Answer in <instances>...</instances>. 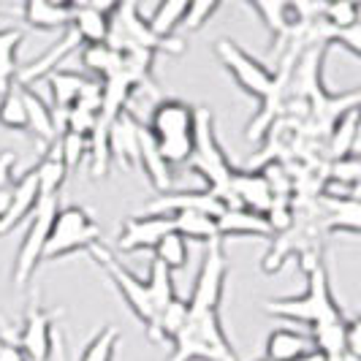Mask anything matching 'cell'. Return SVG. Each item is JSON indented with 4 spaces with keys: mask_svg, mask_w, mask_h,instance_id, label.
Listing matches in <instances>:
<instances>
[{
    "mask_svg": "<svg viewBox=\"0 0 361 361\" xmlns=\"http://www.w3.org/2000/svg\"><path fill=\"white\" fill-rule=\"evenodd\" d=\"M302 269L307 274V290L305 296H288V299H274L267 302V312L283 321L293 324H307L312 331L324 326H337L345 321L343 310L337 305L324 261L318 253H302Z\"/></svg>",
    "mask_w": 361,
    "mask_h": 361,
    "instance_id": "obj_1",
    "label": "cell"
},
{
    "mask_svg": "<svg viewBox=\"0 0 361 361\" xmlns=\"http://www.w3.org/2000/svg\"><path fill=\"white\" fill-rule=\"evenodd\" d=\"M169 361H239L226 329L220 324V310L188 307L185 324L171 340Z\"/></svg>",
    "mask_w": 361,
    "mask_h": 361,
    "instance_id": "obj_2",
    "label": "cell"
},
{
    "mask_svg": "<svg viewBox=\"0 0 361 361\" xmlns=\"http://www.w3.org/2000/svg\"><path fill=\"white\" fill-rule=\"evenodd\" d=\"M190 169L204 177L207 190L217 196L226 204V209H231V174L234 166L228 163L223 147L215 136V123H212V111L209 109H196V133H193V155H190Z\"/></svg>",
    "mask_w": 361,
    "mask_h": 361,
    "instance_id": "obj_3",
    "label": "cell"
},
{
    "mask_svg": "<svg viewBox=\"0 0 361 361\" xmlns=\"http://www.w3.org/2000/svg\"><path fill=\"white\" fill-rule=\"evenodd\" d=\"M106 44L114 52H128V49H142L152 54H182L185 41L180 38H158L142 8L136 3H117V8L109 17V36Z\"/></svg>",
    "mask_w": 361,
    "mask_h": 361,
    "instance_id": "obj_4",
    "label": "cell"
},
{
    "mask_svg": "<svg viewBox=\"0 0 361 361\" xmlns=\"http://www.w3.org/2000/svg\"><path fill=\"white\" fill-rule=\"evenodd\" d=\"M95 245H101V226L92 220L90 212L76 204L60 207L44 247V261H57L76 250H90Z\"/></svg>",
    "mask_w": 361,
    "mask_h": 361,
    "instance_id": "obj_5",
    "label": "cell"
},
{
    "mask_svg": "<svg viewBox=\"0 0 361 361\" xmlns=\"http://www.w3.org/2000/svg\"><path fill=\"white\" fill-rule=\"evenodd\" d=\"M60 212V196H38L36 207L30 212V223H27V234L22 239V247L14 261V286L25 288L30 283V277L36 274V267L44 261V247H47V239L52 231L54 215Z\"/></svg>",
    "mask_w": 361,
    "mask_h": 361,
    "instance_id": "obj_6",
    "label": "cell"
},
{
    "mask_svg": "<svg viewBox=\"0 0 361 361\" xmlns=\"http://www.w3.org/2000/svg\"><path fill=\"white\" fill-rule=\"evenodd\" d=\"M87 253L92 255V261H95L98 267H104V271L109 274V280L114 283V288L120 290V296L126 299V305L130 307V312H133V315L145 324L147 331H149V329L155 326V310H152V299H149L147 280H142V277H136L130 269H126L104 245H95Z\"/></svg>",
    "mask_w": 361,
    "mask_h": 361,
    "instance_id": "obj_7",
    "label": "cell"
},
{
    "mask_svg": "<svg viewBox=\"0 0 361 361\" xmlns=\"http://www.w3.org/2000/svg\"><path fill=\"white\" fill-rule=\"evenodd\" d=\"M215 52L220 57V63L226 66V71L234 76V82L250 98H255L258 104H264L269 98L274 85H277V73H271L264 63L250 57L242 47H236L234 41H217Z\"/></svg>",
    "mask_w": 361,
    "mask_h": 361,
    "instance_id": "obj_8",
    "label": "cell"
},
{
    "mask_svg": "<svg viewBox=\"0 0 361 361\" xmlns=\"http://www.w3.org/2000/svg\"><path fill=\"white\" fill-rule=\"evenodd\" d=\"M54 318L57 312L41 307L38 293L25 310L22 326L14 331V343L27 361H49L54 353Z\"/></svg>",
    "mask_w": 361,
    "mask_h": 361,
    "instance_id": "obj_9",
    "label": "cell"
},
{
    "mask_svg": "<svg viewBox=\"0 0 361 361\" xmlns=\"http://www.w3.org/2000/svg\"><path fill=\"white\" fill-rule=\"evenodd\" d=\"M226 274H228V261L223 250V239H215L207 245L204 258H201V269L196 274V283L190 296L185 299L188 307L196 310H220L223 302V290H226Z\"/></svg>",
    "mask_w": 361,
    "mask_h": 361,
    "instance_id": "obj_10",
    "label": "cell"
},
{
    "mask_svg": "<svg viewBox=\"0 0 361 361\" xmlns=\"http://www.w3.org/2000/svg\"><path fill=\"white\" fill-rule=\"evenodd\" d=\"M147 130L155 145L163 142H190L196 133V109L180 98H161L147 120Z\"/></svg>",
    "mask_w": 361,
    "mask_h": 361,
    "instance_id": "obj_11",
    "label": "cell"
},
{
    "mask_svg": "<svg viewBox=\"0 0 361 361\" xmlns=\"http://www.w3.org/2000/svg\"><path fill=\"white\" fill-rule=\"evenodd\" d=\"M171 228L169 215H133L128 217L117 234V250L120 253H136V250H152L161 236H166Z\"/></svg>",
    "mask_w": 361,
    "mask_h": 361,
    "instance_id": "obj_12",
    "label": "cell"
},
{
    "mask_svg": "<svg viewBox=\"0 0 361 361\" xmlns=\"http://www.w3.org/2000/svg\"><path fill=\"white\" fill-rule=\"evenodd\" d=\"M177 212H201V215L220 217L226 204L212 196L209 190H180V193H161L147 204V215H177Z\"/></svg>",
    "mask_w": 361,
    "mask_h": 361,
    "instance_id": "obj_13",
    "label": "cell"
},
{
    "mask_svg": "<svg viewBox=\"0 0 361 361\" xmlns=\"http://www.w3.org/2000/svg\"><path fill=\"white\" fill-rule=\"evenodd\" d=\"M117 8V3H73L71 27L85 44H106L109 36V17Z\"/></svg>",
    "mask_w": 361,
    "mask_h": 361,
    "instance_id": "obj_14",
    "label": "cell"
},
{
    "mask_svg": "<svg viewBox=\"0 0 361 361\" xmlns=\"http://www.w3.org/2000/svg\"><path fill=\"white\" fill-rule=\"evenodd\" d=\"M269 182L264 180L261 171H236L231 174V204L242 207V209H250L258 215H267V209L271 207Z\"/></svg>",
    "mask_w": 361,
    "mask_h": 361,
    "instance_id": "obj_15",
    "label": "cell"
},
{
    "mask_svg": "<svg viewBox=\"0 0 361 361\" xmlns=\"http://www.w3.org/2000/svg\"><path fill=\"white\" fill-rule=\"evenodd\" d=\"M139 126L136 114L126 109L109 128V158H117L126 169L139 166Z\"/></svg>",
    "mask_w": 361,
    "mask_h": 361,
    "instance_id": "obj_16",
    "label": "cell"
},
{
    "mask_svg": "<svg viewBox=\"0 0 361 361\" xmlns=\"http://www.w3.org/2000/svg\"><path fill=\"white\" fill-rule=\"evenodd\" d=\"M38 201V182L36 174L27 171L22 174L14 185H11V201H8V209H6V217L0 220V236L11 234L25 217H30L33 207Z\"/></svg>",
    "mask_w": 361,
    "mask_h": 361,
    "instance_id": "obj_17",
    "label": "cell"
},
{
    "mask_svg": "<svg viewBox=\"0 0 361 361\" xmlns=\"http://www.w3.org/2000/svg\"><path fill=\"white\" fill-rule=\"evenodd\" d=\"M139 166L145 169V174L149 177V182L155 185L158 193H171V185H174V171L171 166L163 161L158 147L152 142L149 130L145 128V123L139 126Z\"/></svg>",
    "mask_w": 361,
    "mask_h": 361,
    "instance_id": "obj_18",
    "label": "cell"
},
{
    "mask_svg": "<svg viewBox=\"0 0 361 361\" xmlns=\"http://www.w3.org/2000/svg\"><path fill=\"white\" fill-rule=\"evenodd\" d=\"M73 17V3H47L30 0L22 6V19L36 30H68Z\"/></svg>",
    "mask_w": 361,
    "mask_h": 361,
    "instance_id": "obj_19",
    "label": "cell"
},
{
    "mask_svg": "<svg viewBox=\"0 0 361 361\" xmlns=\"http://www.w3.org/2000/svg\"><path fill=\"white\" fill-rule=\"evenodd\" d=\"M217 234H220V239H226V236H261V239H267V236H271V228L264 215L242 209V207H231L217 217Z\"/></svg>",
    "mask_w": 361,
    "mask_h": 361,
    "instance_id": "obj_20",
    "label": "cell"
},
{
    "mask_svg": "<svg viewBox=\"0 0 361 361\" xmlns=\"http://www.w3.org/2000/svg\"><path fill=\"white\" fill-rule=\"evenodd\" d=\"M19 92H22V104H25V114H27V128L36 133L44 145L52 147L54 142H57L52 106H49L33 87H22V85H19Z\"/></svg>",
    "mask_w": 361,
    "mask_h": 361,
    "instance_id": "obj_21",
    "label": "cell"
},
{
    "mask_svg": "<svg viewBox=\"0 0 361 361\" xmlns=\"http://www.w3.org/2000/svg\"><path fill=\"white\" fill-rule=\"evenodd\" d=\"M253 11L264 19L274 41H293L299 25H302L293 3H253Z\"/></svg>",
    "mask_w": 361,
    "mask_h": 361,
    "instance_id": "obj_22",
    "label": "cell"
},
{
    "mask_svg": "<svg viewBox=\"0 0 361 361\" xmlns=\"http://www.w3.org/2000/svg\"><path fill=\"white\" fill-rule=\"evenodd\" d=\"M310 350V337L293 329H274L267 337V361H296Z\"/></svg>",
    "mask_w": 361,
    "mask_h": 361,
    "instance_id": "obj_23",
    "label": "cell"
},
{
    "mask_svg": "<svg viewBox=\"0 0 361 361\" xmlns=\"http://www.w3.org/2000/svg\"><path fill=\"white\" fill-rule=\"evenodd\" d=\"M169 217H171V228H174L185 242L193 239V242L209 245V242L220 239L215 217L201 215V212H177V215H169Z\"/></svg>",
    "mask_w": 361,
    "mask_h": 361,
    "instance_id": "obj_24",
    "label": "cell"
},
{
    "mask_svg": "<svg viewBox=\"0 0 361 361\" xmlns=\"http://www.w3.org/2000/svg\"><path fill=\"white\" fill-rule=\"evenodd\" d=\"M356 139H359V106L345 111L343 117L334 123V128L329 130V155L334 161L345 158V155H353Z\"/></svg>",
    "mask_w": 361,
    "mask_h": 361,
    "instance_id": "obj_25",
    "label": "cell"
},
{
    "mask_svg": "<svg viewBox=\"0 0 361 361\" xmlns=\"http://www.w3.org/2000/svg\"><path fill=\"white\" fill-rule=\"evenodd\" d=\"M33 174H36V182H38V196H60L63 185L68 180V171H66V166L60 161L54 145H52V149L38 161V166L33 169Z\"/></svg>",
    "mask_w": 361,
    "mask_h": 361,
    "instance_id": "obj_26",
    "label": "cell"
},
{
    "mask_svg": "<svg viewBox=\"0 0 361 361\" xmlns=\"http://www.w3.org/2000/svg\"><path fill=\"white\" fill-rule=\"evenodd\" d=\"M147 288H149V299H152V310H155V324L161 318V312L174 299H177V290H174V280H171V271L163 267L161 261H149V274H147Z\"/></svg>",
    "mask_w": 361,
    "mask_h": 361,
    "instance_id": "obj_27",
    "label": "cell"
},
{
    "mask_svg": "<svg viewBox=\"0 0 361 361\" xmlns=\"http://www.w3.org/2000/svg\"><path fill=\"white\" fill-rule=\"evenodd\" d=\"M79 60L95 76V82H104L106 76H111V73L117 71L120 52H114L109 44H85L79 49Z\"/></svg>",
    "mask_w": 361,
    "mask_h": 361,
    "instance_id": "obj_28",
    "label": "cell"
},
{
    "mask_svg": "<svg viewBox=\"0 0 361 361\" xmlns=\"http://www.w3.org/2000/svg\"><path fill=\"white\" fill-rule=\"evenodd\" d=\"M85 76L73 71H54L49 76V90H52V109L54 111H68L76 104L79 92L85 87Z\"/></svg>",
    "mask_w": 361,
    "mask_h": 361,
    "instance_id": "obj_29",
    "label": "cell"
},
{
    "mask_svg": "<svg viewBox=\"0 0 361 361\" xmlns=\"http://www.w3.org/2000/svg\"><path fill=\"white\" fill-rule=\"evenodd\" d=\"M188 3L185 0H166L161 6H155V11L147 17L149 30L158 38H174V33L182 27V17H185Z\"/></svg>",
    "mask_w": 361,
    "mask_h": 361,
    "instance_id": "obj_30",
    "label": "cell"
},
{
    "mask_svg": "<svg viewBox=\"0 0 361 361\" xmlns=\"http://www.w3.org/2000/svg\"><path fill=\"white\" fill-rule=\"evenodd\" d=\"M22 44V30L6 27L0 30V95L8 90L17 79V49Z\"/></svg>",
    "mask_w": 361,
    "mask_h": 361,
    "instance_id": "obj_31",
    "label": "cell"
},
{
    "mask_svg": "<svg viewBox=\"0 0 361 361\" xmlns=\"http://www.w3.org/2000/svg\"><path fill=\"white\" fill-rule=\"evenodd\" d=\"M185 315H188V302L177 296V299L161 312L158 324L147 331V337H149L152 343H171V340L177 337V331L182 329V324H185Z\"/></svg>",
    "mask_w": 361,
    "mask_h": 361,
    "instance_id": "obj_32",
    "label": "cell"
},
{
    "mask_svg": "<svg viewBox=\"0 0 361 361\" xmlns=\"http://www.w3.org/2000/svg\"><path fill=\"white\" fill-rule=\"evenodd\" d=\"M152 258L161 261L169 271H180L188 267L190 250H188V242H185L177 231H169V234L161 236V242L152 247Z\"/></svg>",
    "mask_w": 361,
    "mask_h": 361,
    "instance_id": "obj_33",
    "label": "cell"
},
{
    "mask_svg": "<svg viewBox=\"0 0 361 361\" xmlns=\"http://www.w3.org/2000/svg\"><path fill=\"white\" fill-rule=\"evenodd\" d=\"M117 345H120V329L117 326H104L90 343L85 345L82 356L76 361H114Z\"/></svg>",
    "mask_w": 361,
    "mask_h": 361,
    "instance_id": "obj_34",
    "label": "cell"
},
{
    "mask_svg": "<svg viewBox=\"0 0 361 361\" xmlns=\"http://www.w3.org/2000/svg\"><path fill=\"white\" fill-rule=\"evenodd\" d=\"M0 126L11 128V130H27V114H25L17 82L0 95Z\"/></svg>",
    "mask_w": 361,
    "mask_h": 361,
    "instance_id": "obj_35",
    "label": "cell"
},
{
    "mask_svg": "<svg viewBox=\"0 0 361 361\" xmlns=\"http://www.w3.org/2000/svg\"><path fill=\"white\" fill-rule=\"evenodd\" d=\"M54 149H57V155H60V161H63L68 174H71L73 169L85 161V155L90 152L87 139H85V136H76V133H68V130L54 142Z\"/></svg>",
    "mask_w": 361,
    "mask_h": 361,
    "instance_id": "obj_36",
    "label": "cell"
},
{
    "mask_svg": "<svg viewBox=\"0 0 361 361\" xmlns=\"http://www.w3.org/2000/svg\"><path fill=\"white\" fill-rule=\"evenodd\" d=\"M321 19L331 27H350L359 25V6L356 3H324Z\"/></svg>",
    "mask_w": 361,
    "mask_h": 361,
    "instance_id": "obj_37",
    "label": "cell"
},
{
    "mask_svg": "<svg viewBox=\"0 0 361 361\" xmlns=\"http://www.w3.org/2000/svg\"><path fill=\"white\" fill-rule=\"evenodd\" d=\"M217 8H220V3H207V0H196V3H188V8H185V17H182V27H188V30H201L209 19L217 14Z\"/></svg>",
    "mask_w": 361,
    "mask_h": 361,
    "instance_id": "obj_38",
    "label": "cell"
},
{
    "mask_svg": "<svg viewBox=\"0 0 361 361\" xmlns=\"http://www.w3.org/2000/svg\"><path fill=\"white\" fill-rule=\"evenodd\" d=\"M359 155L353 152V155H345V158H337V161L331 163V169H329V174H331V180L340 182V185H348V188H359Z\"/></svg>",
    "mask_w": 361,
    "mask_h": 361,
    "instance_id": "obj_39",
    "label": "cell"
},
{
    "mask_svg": "<svg viewBox=\"0 0 361 361\" xmlns=\"http://www.w3.org/2000/svg\"><path fill=\"white\" fill-rule=\"evenodd\" d=\"M14 331L17 329H3L0 331V361H27L14 343Z\"/></svg>",
    "mask_w": 361,
    "mask_h": 361,
    "instance_id": "obj_40",
    "label": "cell"
},
{
    "mask_svg": "<svg viewBox=\"0 0 361 361\" xmlns=\"http://www.w3.org/2000/svg\"><path fill=\"white\" fill-rule=\"evenodd\" d=\"M14 166H17V155L14 152H0V188H8L14 180Z\"/></svg>",
    "mask_w": 361,
    "mask_h": 361,
    "instance_id": "obj_41",
    "label": "cell"
},
{
    "mask_svg": "<svg viewBox=\"0 0 361 361\" xmlns=\"http://www.w3.org/2000/svg\"><path fill=\"white\" fill-rule=\"evenodd\" d=\"M296 361H343V359H329L326 353H321V350H315V348H310L307 353H305L302 359H296Z\"/></svg>",
    "mask_w": 361,
    "mask_h": 361,
    "instance_id": "obj_42",
    "label": "cell"
},
{
    "mask_svg": "<svg viewBox=\"0 0 361 361\" xmlns=\"http://www.w3.org/2000/svg\"><path fill=\"white\" fill-rule=\"evenodd\" d=\"M261 361H267V359H261Z\"/></svg>",
    "mask_w": 361,
    "mask_h": 361,
    "instance_id": "obj_43",
    "label": "cell"
}]
</instances>
